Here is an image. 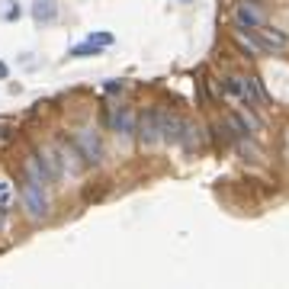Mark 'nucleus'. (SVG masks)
<instances>
[{"instance_id":"1","label":"nucleus","mask_w":289,"mask_h":289,"mask_svg":"<svg viewBox=\"0 0 289 289\" xmlns=\"http://www.w3.org/2000/svg\"><path fill=\"white\" fill-rule=\"evenodd\" d=\"M19 196H23V206H26V215L32 222H42L48 215V199H45V190L42 183H35V180H23L19 183Z\"/></svg>"},{"instance_id":"5","label":"nucleus","mask_w":289,"mask_h":289,"mask_svg":"<svg viewBox=\"0 0 289 289\" xmlns=\"http://www.w3.org/2000/svg\"><path fill=\"white\" fill-rule=\"evenodd\" d=\"M55 151H58V158H61V167L68 174H80L84 171V154L74 141H58L55 144Z\"/></svg>"},{"instance_id":"2","label":"nucleus","mask_w":289,"mask_h":289,"mask_svg":"<svg viewBox=\"0 0 289 289\" xmlns=\"http://www.w3.org/2000/svg\"><path fill=\"white\" fill-rule=\"evenodd\" d=\"M235 23H238V29H257L267 23V10L257 0H238L235 4Z\"/></svg>"},{"instance_id":"18","label":"nucleus","mask_w":289,"mask_h":289,"mask_svg":"<svg viewBox=\"0 0 289 289\" xmlns=\"http://www.w3.org/2000/svg\"><path fill=\"white\" fill-rule=\"evenodd\" d=\"M103 90H106V93H119V90H122V80H106Z\"/></svg>"},{"instance_id":"3","label":"nucleus","mask_w":289,"mask_h":289,"mask_svg":"<svg viewBox=\"0 0 289 289\" xmlns=\"http://www.w3.org/2000/svg\"><path fill=\"white\" fill-rule=\"evenodd\" d=\"M135 135L144 148H151V144L161 141V110H144L135 122Z\"/></svg>"},{"instance_id":"16","label":"nucleus","mask_w":289,"mask_h":289,"mask_svg":"<svg viewBox=\"0 0 289 289\" xmlns=\"http://www.w3.org/2000/svg\"><path fill=\"white\" fill-rule=\"evenodd\" d=\"M10 202H13V183L0 177V209H10Z\"/></svg>"},{"instance_id":"6","label":"nucleus","mask_w":289,"mask_h":289,"mask_svg":"<svg viewBox=\"0 0 289 289\" xmlns=\"http://www.w3.org/2000/svg\"><path fill=\"white\" fill-rule=\"evenodd\" d=\"M161 138L167 144H180V138H183V119L161 110Z\"/></svg>"},{"instance_id":"9","label":"nucleus","mask_w":289,"mask_h":289,"mask_svg":"<svg viewBox=\"0 0 289 289\" xmlns=\"http://www.w3.org/2000/svg\"><path fill=\"white\" fill-rule=\"evenodd\" d=\"M135 113L129 110V106H116V113H113V129H116V135H122V138H129L132 132H135Z\"/></svg>"},{"instance_id":"19","label":"nucleus","mask_w":289,"mask_h":289,"mask_svg":"<svg viewBox=\"0 0 289 289\" xmlns=\"http://www.w3.org/2000/svg\"><path fill=\"white\" fill-rule=\"evenodd\" d=\"M7 77H10V68H7L4 61H0V80H7Z\"/></svg>"},{"instance_id":"10","label":"nucleus","mask_w":289,"mask_h":289,"mask_svg":"<svg viewBox=\"0 0 289 289\" xmlns=\"http://www.w3.org/2000/svg\"><path fill=\"white\" fill-rule=\"evenodd\" d=\"M23 167H26V177H29V180H35V183H42V187H45V183H52V177H48L45 164H42V158H39V151H32Z\"/></svg>"},{"instance_id":"17","label":"nucleus","mask_w":289,"mask_h":289,"mask_svg":"<svg viewBox=\"0 0 289 289\" xmlns=\"http://www.w3.org/2000/svg\"><path fill=\"white\" fill-rule=\"evenodd\" d=\"M87 39H90L93 45H100V48H110V45L116 42V35H113V32H90Z\"/></svg>"},{"instance_id":"13","label":"nucleus","mask_w":289,"mask_h":289,"mask_svg":"<svg viewBox=\"0 0 289 289\" xmlns=\"http://www.w3.org/2000/svg\"><path fill=\"white\" fill-rule=\"evenodd\" d=\"M55 16H58L55 0H32V19L35 23H55Z\"/></svg>"},{"instance_id":"7","label":"nucleus","mask_w":289,"mask_h":289,"mask_svg":"<svg viewBox=\"0 0 289 289\" xmlns=\"http://www.w3.org/2000/svg\"><path fill=\"white\" fill-rule=\"evenodd\" d=\"M238 100L244 106H260L263 93H260V80L257 77H238Z\"/></svg>"},{"instance_id":"12","label":"nucleus","mask_w":289,"mask_h":289,"mask_svg":"<svg viewBox=\"0 0 289 289\" xmlns=\"http://www.w3.org/2000/svg\"><path fill=\"white\" fill-rule=\"evenodd\" d=\"M254 32L263 39V45H267L270 52H273V48H289V35H283L280 29H267V23H263V26H257Z\"/></svg>"},{"instance_id":"4","label":"nucleus","mask_w":289,"mask_h":289,"mask_svg":"<svg viewBox=\"0 0 289 289\" xmlns=\"http://www.w3.org/2000/svg\"><path fill=\"white\" fill-rule=\"evenodd\" d=\"M74 144L80 148V154H84L87 164H100L103 161V144H100V135H96L93 129H80L74 135Z\"/></svg>"},{"instance_id":"11","label":"nucleus","mask_w":289,"mask_h":289,"mask_svg":"<svg viewBox=\"0 0 289 289\" xmlns=\"http://www.w3.org/2000/svg\"><path fill=\"white\" fill-rule=\"evenodd\" d=\"M180 144H183L187 151H199L202 144H206V135H202V129H199V126L183 122V138H180Z\"/></svg>"},{"instance_id":"15","label":"nucleus","mask_w":289,"mask_h":289,"mask_svg":"<svg viewBox=\"0 0 289 289\" xmlns=\"http://www.w3.org/2000/svg\"><path fill=\"white\" fill-rule=\"evenodd\" d=\"M68 55H71V58H90V55H100V45H93V42L87 39V42H80V45H74V48H71Z\"/></svg>"},{"instance_id":"14","label":"nucleus","mask_w":289,"mask_h":289,"mask_svg":"<svg viewBox=\"0 0 289 289\" xmlns=\"http://www.w3.org/2000/svg\"><path fill=\"white\" fill-rule=\"evenodd\" d=\"M39 158H42L45 171H48V177H52V183H55V180H58V174H61V171H58V158H55V154L48 151V148H42V151H39Z\"/></svg>"},{"instance_id":"20","label":"nucleus","mask_w":289,"mask_h":289,"mask_svg":"<svg viewBox=\"0 0 289 289\" xmlns=\"http://www.w3.org/2000/svg\"><path fill=\"white\" fill-rule=\"evenodd\" d=\"M4 212H7V209H0V228H4Z\"/></svg>"},{"instance_id":"8","label":"nucleus","mask_w":289,"mask_h":289,"mask_svg":"<svg viewBox=\"0 0 289 289\" xmlns=\"http://www.w3.org/2000/svg\"><path fill=\"white\" fill-rule=\"evenodd\" d=\"M235 42H238L241 48H244V52H251L254 58H257V55H267V52H270V48L263 45V39H260V35H257L254 29H238V32H235Z\"/></svg>"},{"instance_id":"21","label":"nucleus","mask_w":289,"mask_h":289,"mask_svg":"<svg viewBox=\"0 0 289 289\" xmlns=\"http://www.w3.org/2000/svg\"><path fill=\"white\" fill-rule=\"evenodd\" d=\"M183 4H193V0H183Z\"/></svg>"}]
</instances>
